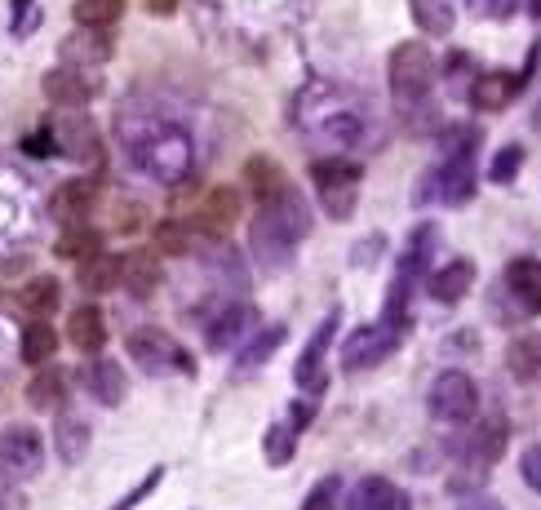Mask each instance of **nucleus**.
Listing matches in <instances>:
<instances>
[{
  "instance_id": "obj_1",
  "label": "nucleus",
  "mask_w": 541,
  "mask_h": 510,
  "mask_svg": "<svg viewBox=\"0 0 541 510\" xmlns=\"http://www.w3.org/2000/svg\"><path fill=\"white\" fill-rule=\"evenodd\" d=\"M298 129L306 138H320L324 147L338 151H360L377 142V116L364 98L338 85H311L298 98Z\"/></svg>"
},
{
  "instance_id": "obj_2",
  "label": "nucleus",
  "mask_w": 541,
  "mask_h": 510,
  "mask_svg": "<svg viewBox=\"0 0 541 510\" xmlns=\"http://www.w3.org/2000/svg\"><path fill=\"white\" fill-rule=\"evenodd\" d=\"M311 231V209L298 191H284L267 204H258V218L249 222V249L262 267H284L293 258V249L306 240Z\"/></svg>"
},
{
  "instance_id": "obj_3",
  "label": "nucleus",
  "mask_w": 541,
  "mask_h": 510,
  "mask_svg": "<svg viewBox=\"0 0 541 510\" xmlns=\"http://www.w3.org/2000/svg\"><path fill=\"white\" fill-rule=\"evenodd\" d=\"M125 147L129 160H134L138 173L165 182H187L191 165H196V151H191V138L182 134L178 125H142V129H125Z\"/></svg>"
},
{
  "instance_id": "obj_4",
  "label": "nucleus",
  "mask_w": 541,
  "mask_h": 510,
  "mask_svg": "<svg viewBox=\"0 0 541 510\" xmlns=\"http://www.w3.org/2000/svg\"><path fill=\"white\" fill-rule=\"evenodd\" d=\"M488 306L502 324H524L541 315V262L537 258H515L502 271V280L488 293Z\"/></svg>"
},
{
  "instance_id": "obj_5",
  "label": "nucleus",
  "mask_w": 541,
  "mask_h": 510,
  "mask_svg": "<svg viewBox=\"0 0 541 510\" xmlns=\"http://www.w3.org/2000/svg\"><path fill=\"white\" fill-rule=\"evenodd\" d=\"M360 178H364V165L351 156H320L311 165V182H315V191H320V209L329 213L333 222H346L355 213Z\"/></svg>"
},
{
  "instance_id": "obj_6",
  "label": "nucleus",
  "mask_w": 541,
  "mask_h": 510,
  "mask_svg": "<svg viewBox=\"0 0 541 510\" xmlns=\"http://www.w3.org/2000/svg\"><path fill=\"white\" fill-rule=\"evenodd\" d=\"M386 80H391V94L400 102L426 98L435 85V54L422 40H404V45H395L391 63H386Z\"/></svg>"
},
{
  "instance_id": "obj_7",
  "label": "nucleus",
  "mask_w": 541,
  "mask_h": 510,
  "mask_svg": "<svg viewBox=\"0 0 541 510\" xmlns=\"http://www.w3.org/2000/svg\"><path fill=\"white\" fill-rule=\"evenodd\" d=\"M475 200V156H440V165L417 182V204H471Z\"/></svg>"
},
{
  "instance_id": "obj_8",
  "label": "nucleus",
  "mask_w": 541,
  "mask_h": 510,
  "mask_svg": "<svg viewBox=\"0 0 541 510\" xmlns=\"http://www.w3.org/2000/svg\"><path fill=\"white\" fill-rule=\"evenodd\" d=\"M404 329H408V320H382V324H364V329H355L351 338L342 342V369L346 373L377 369V364L400 346Z\"/></svg>"
},
{
  "instance_id": "obj_9",
  "label": "nucleus",
  "mask_w": 541,
  "mask_h": 510,
  "mask_svg": "<svg viewBox=\"0 0 541 510\" xmlns=\"http://www.w3.org/2000/svg\"><path fill=\"white\" fill-rule=\"evenodd\" d=\"M125 346H129V360H134L142 373H151V377L191 373V369H196V364H191V355L182 351V346L173 342L165 329H134Z\"/></svg>"
},
{
  "instance_id": "obj_10",
  "label": "nucleus",
  "mask_w": 541,
  "mask_h": 510,
  "mask_svg": "<svg viewBox=\"0 0 541 510\" xmlns=\"http://www.w3.org/2000/svg\"><path fill=\"white\" fill-rule=\"evenodd\" d=\"M426 404H431V417H435V422H471V417L479 413V386H475L471 373L444 369V373L431 382V395H426Z\"/></svg>"
},
{
  "instance_id": "obj_11",
  "label": "nucleus",
  "mask_w": 541,
  "mask_h": 510,
  "mask_svg": "<svg viewBox=\"0 0 541 510\" xmlns=\"http://www.w3.org/2000/svg\"><path fill=\"white\" fill-rule=\"evenodd\" d=\"M45 466V440L36 426H5L0 431V479H32Z\"/></svg>"
},
{
  "instance_id": "obj_12",
  "label": "nucleus",
  "mask_w": 541,
  "mask_h": 510,
  "mask_svg": "<svg viewBox=\"0 0 541 510\" xmlns=\"http://www.w3.org/2000/svg\"><path fill=\"white\" fill-rule=\"evenodd\" d=\"M49 134H54V147L76 160V165H89V169L102 165V134H98L94 120L80 116V107H71L63 120H54Z\"/></svg>"
},
{
  "instance_id": "obj_13",
  "label": "nucleus",
  "mask_w": 541,
  "mask_h": 510,
  "mask_svg": "<svg viewBox=\"0 0 541 510\" xmlns=\"http://www.w3.org/2000/svg\"><path fill=\"white\" fill-rule=\"evenodd\" d=\"M102 200V182L98 178H71L63 187L54 191V204H49V213H54L63 227H76V222H89V213L98 209Z\"/></svg>"
},
{
  "instance_id": "obj_14",
  "label": "nucleus",
  "mask_w": 541,
  "mask_h": 510,
  "mask_svg": "<svg viewBox=\"0 0 541 510\" xmlns=\"http://www.w3.org/2000/svg\"><path fill=\"white\" fill-rule=\"evenodd\" d=\"M40 89H45V98L49 102H58V107H85L89 98L98 94V80L94 76H85V67H54V71H45V80H40Z\"/></svg>"
},
{
  "instance_id": "obj_15",
  "label": "nucleus",
  "mask_w": 541,
  "mask_h": 510,
  "mask_svg": "<svg viewBox=\"0 0 541 510\" xmlns=\"http://www.w3.org/2000/svg\"><path fill=\"white\" fill-rule=\"evenodd\" d=\"M333 338H338V311L324 315V324L311 333L306 351L298 355V369H293V377H298L302 391H324V351H329Z\"/></svg>"
},
{
  "instance_id": "obj_16",
  "label": "nucleus",
  "mask_w": 541,
  "mask_h": 510,
  "mask_svg": "<svg viewBox=\"0 0 541 510\" xmlns=\"http://www.w3.org/2000/svg\"><path fill=\"white\" fill-rule=\"evenodd\" d=\"M240 213H244V200H240V191H236V187H213L209 196L200 200V218H196V227H200L209 240H218L222 231L236 227Z\"/></svg>"
},
{
  "instance_id": "obj_17",
  "label": "nucleus",
  "mask_w": 541,
  "mask_h": 510,
  "mask_svg": "<svg viewBox=\"0 0 541 510\" xmlns=\"http://www.w3.org/2000/svg\"><path fill=\"white\" fill-rule=\"evenodd\" d=\"M249 324H253L249 302L222 306V311L209 320V329H204V346H209V351H236V346L249 338Z\"/></svg>"
},
{
  "instance_id": "obj_18",
  "label": "nucleus",
  "mask_w": 541,
  "mask_h": 510,
  "mask_svg": "<svg viewBox=\"0 0 541 510\" xmlns=\"http://www.w3.org/2000/svg\"><path fill=\"white\" fill-rule=\"evenodd\" d=\"M346 510H408V497L391 484V479L369 475V479H360V484L351 488Z\"/></svg>"
},
{
  "instance_id": "obj_19",
  "label": "nucleus",
  "mask_w": 541,
  "mask_h": 510,
  "mask_svg": "<svg viewBox=\"0 0 541 510\" xmlns=\"http://www.w3.org/2000/svg\"><path fill=\"white\" fill-rule=\"evenodd\" d=\"M67 342L85 355H94L107 346V320H102L98 306H76V311L67 315Z\"/></svg>"
},
{
  "instance_id": "obj_20",
  "label": "nucleus",
  "mask_w": 541,
  "mask_h": 510,
  "mask_svg": "<svg viewBox=\"0 0 541 510\" xmlns=\"http://www.w3.org/2000/svg\"><path fill=\"white\" fill-rule=\"evenodd\" d=\"M471 284H475V262L462 258V262H448V267L431 271L426 293H431L435 302H462L466 293H471Z\"/></svg>"
},
{
  "instance_id": "obj_21",
  "label": "nucleus",
  "mask_w": 541,
  "mask_h": 510,
  "mask_svg": "<svg viewBox=\"0 0 541 510\" xmlns=\"http://www.w3.org/2000/svg\"><path fill=\"white\" fill-rule=\"evenodd\" d=\"M244 182H249V196L258 204H267V200L289 191V178H284V169L275 165L271 156H249L244 160Z\"/></svg>"
},
{
  "instance_id": "obj_22",
  "label": "nucleus",
  "mask_w": 541,
  "mask_h": 510,
  "mask_svg": "<svg viewBox=\"0 0 541 510\" xmlns=\"http://www.w3.org/2000/svg\"><path fill=\"white\" fill-rule=\"evenodd\" d=\"M120 284H125L134 298H147V293L160 284V262H156V253H151V249L125 253V258H120Z\"/></svg>"
},
{
  "instance_id": "obj_23",
  "label": "nucleus",
  "mask_w": 541,
  "mask_h": 510,
  "mask_svg": "<svg viewBox=\"0 0 541 510\" xmlns=\"http://www.w3.org/2000/svg\"><path fill=\"white\" fill-rule=\"evenodd\" d=\"M85 386H89V395H94L98 404H111V408L125 400V391H129L125 369H120L116 360H94V364H89V369H85Z\"/></svg>"
},
{
  "instance_id": "obj_24",
  "label": "nucleus",
  "mask_w": 541,
  "mask_h": 510,
  "mask_svg": "<svg viewBox=\"0 0 541 510\" xmlns=\"http://www.w3.org/2000/svg\"><path fill=\"white\" fill-rule=\"evenodd\" d=\"M63 58H67V67L107 63V58H111V36L107 32H94V27H80L76 36L63 40Z\"/></svg>"
},
{
  "instance_id": "obj_25",
  "label": "nucleus",
  "mask_w": 541,
  "mask_h": 510,
  "mask_svg": "<svg viewBox=\"0 0 541 510\" xmlns=\"http://www.w3.org/2000/svg\"><path fill=\"white\" fill-rule=\"evenodd\" d=\"M54 253L63 262H89L102 253V231H94L89 222H76V227H63V236H58Z\"/></svg>"
},
{
  "instance_id": "obj_26",
  "label": "nucleus",
  "mask_w": 541,
  "mask_h": 510,
  "mask_svg": "<svg viewBox=\"0 0 541 510\" xmlns=\"http://www.w3.org/2000/svg\"><path fill=\"white\" fill-rule=\"evenodd\" d=\"M502 444H506V422H502V417H488V422L475 426V435H471V462H475L479 475H484L488 466L502 457Z\"/></svg>"
},
{
  "instance_id": "obj_27",
  "label": "nucleus",
  "mask_w": 541,
  "mask_h": 510,
  "mask_svg": "<svg viewBox=\"0 0 541 510\" xmlns=\"http://www.w3.org/2000/svg\"><path fill=\"white\" fill-rule=\"evenodd\" d=\"M519 85H524L519 76H506V71H497V76H493V71H488V76H479L471 85V102L479 111H497V107H506V102L515 98Z\"/></svg>"
},
{
  "instance_id": "obj_28",
  "label": "nucleus",
  "mask_w": 541,
  "mask_h": 510,
  "mask_svg": "<svg viewBox=\"0 0 541 510\" xmlns=\"http://www.w3.org/2000/svg\"><path fill=\"white\" fill-rule=\"evenodd\" d=\"M27 400L40 413H54V408H63L67 400V373L63 369H36V377L27 382Z\"/></svg>"
},
{
  "instance_id": "obj_29",
  "label": "nucleus",
  "mask_w": 541,
  "mask_h": 510,
  "mask_svg": "<svg viewBox=\"0 0 541 510\" xmlns=\"http://www.w3.org/2000/svg\"><path fill=\"white\" fill-rule=\"evenodd\" d=\"M284 338H289V329H284V324H271V329H262L258 338H253V342L236 355V377H244L249 369H262V364H267L271 355L280 351V342H284Z\"/></svg>"
},
{
  "instance_id": "obj_30",
  "label": "nucleus",
  "mask_w": 541,
  "mask_h": 510,
  "mask_svg": "<svg viewBox=\"0 0 541 510\" xmlns=\"http://www.w3.org/2000/svg\"><path fill=\"white\" fill-rule=\"evenodd\" d=\"M80 289L85 293H111L120 289V258H111V253H98V258L80 262Z\"/></svg>"
},
{
  "instance_id": "obj_31",
  "label": "nucleus",
  "mask_w": 541,
  "mask_h": 510,
  "mask_svg": "<svg viewBox=\"0 0 541 510\" xmlns=\"http://www.w3.org/2000/svg\"><path fill=\"white\" fill-rule=\"evenodd\" d=\"M204 231L196 222H160L156 227V249L169 253V258H187V253H196V240Z\"/></svg>"
},
{
  "instance_id": "obj_32",
  "label": "nucleus",
  "mask_w": 541,
  "mask_h": 510,
  "mask_svg": "<svg viewBox=\"0 0 541 510\" xmlns=\"http://www.w3.org/2000/svg\"><path fill=\"white\" fill-rule=\"evenodd\" d=\"M120 14H125V0H76L71 5L76 27H94V32H107L111 23H120Z\"/></svg>"
},
{
  "instance_id": "obj_33",
  "label": "nucleus",
  "mask_w": 541,
  "mask_h": 510,
  "mask_svg": "<svg viewBox=\"0 0 541 510\" xmlns=\"http://www.w3.org/2000/svg\"><path fill=\"white\" fill-rule=\"evenodd\" d=\"M413 18L426 36H448L457 23L453 0H413Z\"/></svg>"
},
{
  "instance_id": "obj_34",
  "label": "nucleus",
  "mask_w": 541,
  "mask_h": 510,
  "mask_svg": "<svg viewBox=\"0 0 541 510\" xmlns=\"http://www.w3.org/2000/svg\"><path fill=\"white\" fill-rule=\"evenodd\" d=\"M54 444H58V457H63V462H80V457L89 453V422H80V417H58Z\"/></svg>"
},
{
  "instance_id": "obj_35",
  "label": "nucleus",
  "mask_w": 541,
  "mask_h": 510,
  "mask_svg": "<svg viewBox=\"0 0 541 510\" xmlns=\"http://www.w3.org/2000/svg\"><path fill=\"white\" fill-rule=\"evenodd\" d=\"M54 351H58V333L49 329L45 320L27 324V329H23V360L32 364V369H40V364L54 360Z\"/></svg>"
},
{
  "instance_id": "obj_36",
  "label": "nucleus",
  "mask_w": 541,
  "mask_h": 510,
  "mask_svg": "<svg viewBox=\"0 0 541 510\" xmlns=\"http://www.w3.org/2000/svg\"><path fill=\"white\" fill-rule=\"evenodd\" d=\"M23 306L36 315V320H45V315H54L58 306H63V289H58V280H54V275H36V280L23 289Z\"/></svg>"
},
{
  "instance_id": "obj_37",
  "label": "nucleus",
  "mask_w": 541,
  "mask_h": 510,
  "mask_svg": "<svg viewBox=\"0 0 541 510\" xmlns=\"http://www.w3.org/2000/svg\"><path fill=\"white\" fill-rule=\"evenodd\" d=\"M293 444H298V426H284V422H275L271 431H267V440H262V448H267V466H284V462H293Z\"/></svg>"
},
{
  "instance_id": "obj_38",
  "label": "nucleus",
  "mask_w": 541,
  "mask_h": 510,
  "mask_svg": "<svg viewBox=\"0 0 541 510\" xmlns=\"http://www.w3.org/2000/svg\"><path fill=\"white\" fill-rule=\"evenodd\" d=\"M519 165H524V147H515V142H510V147H502V151L493 156V165H488V178H493L497 187H506V182L519 178Z\"/></svg>"
},
{
  "instance_id": "obj_39",
  "label": "nucleus",
  "mask_w": 541,
  "mask_h": 510,
  "mask_svg": "<svg viewBox=\"0 0 541 510\" xmlns=\"http://www.w3.org/2000/svg\"><path fill=\"white\" fill-rule=\"evenodd\" d=\"M338 497H342V479L338 475H324L320 484L306 493L302 510H338Z\"/></svg>"
},
{
  "instance_id": "obj_40",
  "label": "nucleus",
  "mask_w": 541,
  "mask_h": 510,
  "mask_svg": "<svg viewBox=\"0 0 541 510\" xmlns=\"http://www.w3.org/2000/svg\"><path fill=\"white\" fill-rule=\"evenodd\" d=\"M160 479H165V466H151V471H147V475H142V479H138V484H134V488H129V493H125V497H120V502H116V506H111V510H134L138 502H147V497H151V493H156V484H160Z\"/></svg>"
},
{
  "instance_id": "obj_41",
  "label": "nucleus",
  "mask_w": 541,
  "mask_h": 510,
  "mask_svg": "<svg viewBox=\"0 0 541 510\" xmlns=\"http://www.w3.org/2000/svg\"><path fill=\"white\" fill-rule=\"evenodd\" d=\"M510 369H515L519 377H533V373L541 369V346L515 342V346H510Z\"/></svg>"
},
{
  "instance_id": "obj_42",
  "label": "nucleus",
  "mask_w": 541,
  "mask_h": 510,
  "mask_svg": "<svg viewBox=\"0 0 541 510\" xmlns=\"http://www.w3.org/2000/svg\"><path fill=\"white\" fill-rule=\"evenodd\" d=\"M519 471H524L528 488H537V493H541V444H533L524 457H519Z\"/></svg>"
},
{
  "instance_id": "obj_43",
  "label": "nucleus",
  "mask_w": 541,
  "mask_h": 510,
  "mask_svg": "<svg viewBox=\"0 0 541 510\" xmlns=\"http://www.w3.org/2000/svg\"><path fill=\"white\" fill-rule=\"evenodd\" d=\"M0 510H27V497L14 488V479H0Z\"/></svg>"
},
{
  "instance_id": "obj_44",
  "label": "nucleus",
  "mask_w": 541,
  "mask_h": 510,
  "mask_svg": "<svg viewBox=\"0 0 541 510\" xmlns=\"http://www.w3.org/2000/svg\"><path fill=\"white\" fill-rule=\"evenodd\" d=\"M457 510H506L497 497H488V493H471V497H462L457 502Z\"/></svg>"
},
{
  "instance_id": "obj_45",
  "label": "nucleus",
  "mask_w": 541,
  "mask_h": 510,
  "mask_svg": "<svg viewBox=\"0 0 541 510\" xmlns=\"http://www.w3.org/2000/svg\"><path fill=\"white\" fill-rule=\"evenodd\" d=\"M147 9H151V14H173V9H178V0H147Z\"/></svg>"
},
{
  "instance_id": "obj_46",
  "label": "nucleus",
  "mask_w": 541,
  "mask_h": 510,
  "mask_svg": "<svg viewBox=\"0 0 541 510\" xmlns=\"http://www.w3.org/2000/svg\"><path fill=\"white\" fill-rule=\"evenodd\" d=\"M27 9H32V0H14V18H18V23H23Z\"/></svg>"
},
{
  "instance_id": "obj_47",
  "label": "nucleus",
  "mask_w": 541,
  "mask_h": 510,
  "mask_svg": "<svg viewBox=\"0 0 541 510\" xmlns=\"http://www.w3.org/2000/svg\"><path fill=\"white\" fill-rule=\"evenodd\" d=\"M528 14H533V18H541V0H528Z\"/></svg>"
},
{
  "instance_id": "obj_48",
  "label": "nucleus",
  "mask_w": 541,
  "mask_h": 510,
  "mask_svg": "<svg viewBox=\"0 0 541 510\" xmlns=\"http://www.w3.org/2000/svg\"><path fill=\"white\" fill-rule=\"evenodd\" d=\"M533 125L541 129V98H537V107H533Z\"/></svg>"
}]
</instances>
